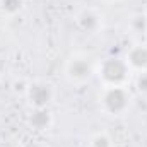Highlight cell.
Here are the masks:
<instances>
[{
  "mask_svg": "<svg viewBox=\"0 0 147 147\" xmlns=\"http://www.w3.org/2000/svg\"><path fill=\"white\" fill-rule=\"evenodd\" d=\"M127 74H128V65L120 58H108L101 67L103 79L111 86H120L127 79Z\"/></svg>",
  "mask_w": 147,
  "mask_h": 147,
  "instance_id": "cell-1",
  "label": "cell"
},
{
  "mask_svg": "<svg viewBox=\"0 0 147 147\" xmlns=\"http://www.w3.org/2000/svg\"><path fill=\"white\" fill-rule=\"evenodd\" d=\"M128 101H130V96L125 89H121L120 86H113L111 89L106 91L105 98H103V105L105 108L113 113V115H118V113H123L128 106Z\"/></svg>",
  "mask_w": 147,
  "mask_h": 147,
  "instance_id": "cell-2",
  "label": "cell"
},
{
  "mask_svg": "<svg viewBox=\"0 0 147 147\" xmlns=\"http://www.w3.org/2000/svg\"><path fill=\"white\" fill-rule=\"evenodd\" d=\"M28 96H29L31 105H34V108H46L53 98V91L45 82H34L29 86Z\"/></svg>",
  "mask_w": 147,
  "mask_h": 147,
  "instance_id": "cell-3",
  "label": "cell"
},
{
  "mask_svg": "<svg viewBox=\"0 0 147 147\" xmlns=\"http://www.w3.org/2000/svg\"><path fill=\"white\" fill-rule=\"evenodd\" d=\"M69 74L74 79H86L91 75V63L84 58H75L69 65Z\"/></svg>",
  "mask_w": 147,
  "mask_h": 147,
  "instance_id": "cell-4",
  "label": "cell"
},
{
  "mask_svg": "<svg viewBox=\"0 0 147 147\" xmlns=\"http://www.w3.org/2000/svg\"><path fill=\"white\" fill-rule=\"evenodd\" d=\"M29 121H31V125L36 130H45L51 123V115H50V111L46 110V108H36L34 113L31 115Z\"/></svg>",
  "mask_w": 147,
  "mask_h": 147,
  "instance_id": "cell-5",
  "label": "cell"
},
{
  "mask_svg": "<svg viewBox=\"0 0 147 147\" xmlns=\"http://www.w3.org/2000/svg\"><path fill=\"white\" fill-rule=\"evenodd\" d=\"M128 63L135 69H146L147 67V48L146 46H135L128 53Z\"/></svg>",
  "mask_w": 147,
  "mask_h": 147,
  "instance_id": "cell-6",
  "label": "cell"
},
{
  "mask_svg": "<svg viewBox=\"0 0 147 147\" xmlns=\"http://www.w3.org/2000/svg\"><path fill=\"white\" fill-rule=\"evenodd\" d=\"M79 26H80V29H84L86 33H92V31H96L98 26H99V17H98L94 12H91V10H84V12L79 16Z\"/></svg>",
  "mask_w": 147,
  "mask_h": 147,
  "instance_id": "cell-7",
  "label": "cell"
},
{
  "mask_svg": "<svg viewBox=\"0 0 147 147\" xmlns=\"http://www.w3.org/2000/svg\"><path fill=\"white\" fill-rule=\"evenodd\" d=\"M22 7V0H2V9L9 14H16L17 10H21Z\"/></svg>",
  "mask_w": 147,
  "mask_h": 147,
  "instance_id": "cell-8",
  "label": "cell"
},
{
  "mask_svg": "<svg viewBox=\"0 0 147 147\" xmlns=\"http://www.w3.org/2000/svg\"><path fill=\"white\" fill-rule=\"evenodd\" d=\"M92 147H111V140L105 134H98L92 139Z\"/></svg>",
  "mask_w": 147,
  "mask_h": 147,
  "instance_id": "cell-9",
  "label": "cell"
},
{
  "mask_svg": "<svg viewBox=\"0 0 147 147\" xmlns=\"http://www.w3.org/2000/svg\"><path fill=\"white\" fill-rule=\"evenodd\" d=\"M132 26H134V29L135 31H144L146 29V17L144 16H139V17H135L134 21H132Z\"/></svg>",
  "mask_w": 147,
  "mask_h": 147,
  "instance_id": "cell-10",
  "label": "cell"
},
{
  "mask_svg": "<svg viewBox=\"0 0 147 147\" xmlns=\"http://www.w3.org/2000/svg\"><path fill=\"white\" fill-rule=\"evenodd\" d=\"M137 87H139L140 92L147 94V72H144V74L139 75V79H137Z\"/></svg>",
  "mask_w": 147,
  "mask_h": 147,
  "instance_id": "cell-11",
  "label": "cell"
},
{
  "mask_svg": "<svg viewBox=\"0 0 147 147\" xmlns=\"http://www.w3.org/2000/svg\"><path fill=\"white\" fill-rule=\"evenodd\" d=\"M22 147H43L41 144H38V142H34V140H31V142H26Z\"/></svg>",
  "mask_w": 147,
  "mask_h": 147,
  "instance_id": "cell-12",
  "label": "cell"
}]
</instances>
